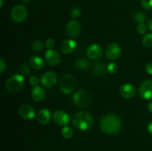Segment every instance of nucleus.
Masks as SVG:
<instances>
[{"mask_svg":"<svg viewBox=\"0 0 152 151\" xmlns=\"http://www.w3.org/2000/svg\"><path fill=\"white\" fill-rule=\"evenodd\" d=\"M46 62L50 65V66H56L59 65L61 62V56L57 51L54 50H48L46 51L45 55Z\"/></svg>","mask_w":152,"mask_h":151,"instance_id":"nucleus-12","label":"nucleus"},{"mask_svg":"<svg viewBox=\"0 0 152 151\" xmlns=\"http://www.w3.org/2000/svg\"><path fill=\"white\" fill-rule=\"evenodd\" d=\"M87 55L91 59H98L102 56V48L97 44H91L87 49Z\"/></svg>","mask_w":152,"mask_h":151,"instance_id":"nucleus-13","label":"nucleus"},{"mask_svg":"<svg viewBox=\"0 0 152 151\" xmlns=\"http://www.w3.org/2000/svg\"><path fill=\"white\" fill-rule=\"evenodd\" d=\"M54 45H55V41L53 38H49L46 40L45 46L47 47V48L48 49V50H52L53 47H54Z\"/></svg>","mask_w":152,"mask_h":151,"instance_id":"nucleus-31","label":"nucleus"},{"mask_svg":"<svg viewBox=\"0 0 152 151\" xmlns=\"http://www.w3.org/2000/svg\"><path fill=\"white\" fill-rule=\"evenodd\" d=\"M147 130H148V133L152 136V121L148 124V127H147Z\"/></svg>","mask_w":152,"mask_h":151,"instance_id":"nucleus-34","label":"nucleus"},{"mask_svg":"<svg viewBox=\"0 0 152 151\" xmlns=\"http://www.w3.org/2000/svg\"><path fill=\"white\" fill-rule=\"evenodd\" d=\"M31 97L35 102H39L44 100L45 97V92L42 87H34L33 90H31Z\"/></svg>","mask_w":152,"mask_h":151,"instance_id":"nucleus-18","label":"nucleus"},{"mask_svg":"<svg viewBox=\"0 0 152 151\" xmlns=\"http://www.w3.org/2000/svg\"><path fill=\"white\" fill-rule=\"evenodd\" d=\"M141 4L145 9H152V0H141Z\"/></svg>","mask_w":152,"mask_h":151,"instance_id":"nucleus-29","label":"nucleus"},{"mask_svg":"<svg viewBox=\"0 0 152 151\" xmlns=\"http://www.w3.org/2000/svg\"><path fill=\"white\" fill-rule=\"evenodd\" d=\"M121 54V48L117 43H111L105 49V55L111 60H116Z\"/></svg>","mask_w":152,"mask_h":151,"instance_id":"nucleus-9","label":"nucleus"},{"mask_svg":"<svg viewBox=\"0 0 152 151\" xmlns=\"http://www.w3.org/2000/svg\"><path fill=\"white\" fill-rule=\"evenodd\" d=\"M117 70H118V66L116 63H114V62H111V63H109L107 66V70L109 73L114 74L115 73L117 72Z\"/></svg>","mask_w":152,"mask_h":151,"instance_id":"nucleus-26","label":"nucleus"},{"mask_svg":"<svg viewBox=\"0 0 152 151\" xmlns=\"http://www.w3.org/2000/svg\"><path fill=\"white\" fill-rule=\"evenodd\" d=\"M148 28H149V30H151L152 31V19H150V20L148 21Z\"/></svg>","mask_w":152,"mask_h":151,"instance_id":"nucleus-35","label":"nucleus"},{"mask_svg":"<svg viewBox=\"0 0 152 151\" xmlns=\"http://www.w3.org/2000/svg\"><path fill=\"white\" fill-rule=\"evenodd\" d=\"M82 27L78 22L71 20L65 27V33L70 37H77L81 33Z\"/></svg>","mask_w":152,"mask_h":151,"instance_id":"nucleus-7","label":"nucleus"},{"mask_svg":"<svg viewBox=\"0 0 152 151\" xmlns=\"http://www.w3.org/2000/svg\"><path fill=\"white\" fill-rule=\"evenodd\" d=\"M99 127L101 130L107 134H117L121 130V120L114 114H107L101 118Z\"/></svg>","mask_w":152,"mask_h":151,"instance_id":"nucleus-1","label":"nucleus"},{"mask_svg":"<svg viewBox=\"0 0 152 151\" xmlns=\"http://www.w3.org/2000/svg\"><path fill=\"white\" fill-rule=\"evenodd\" d=\"M91 96L88 90L81 89L73 96L74 103L80 107H87L91 103Z\"/></svg>","mask_w":152,"mask_h":151,"instance_id":"nucleus-4","label":"nucleus"},{"mask_svg":"<svg viewBox=\"0 0 152 151\" xmlns=\"http://www.w3.org/2000/svg\"><path fill=\"white\" fill-rule=\"evenodd\" d=\"M120 93L125 99H132L136 95V88L132 84H125L120 87Z\"/></svg>","mask_w":152,"mask_h":151,"instance_id":"nucleus-14","label":"nucleus"},{"mask_svg":"<svg viewBox=\"0 0 152 151\" xmlns=\"http://www.w3.org/2000/svg\"><path fill=\"white\" fill-rule=\"evenodd\" d=\"M53 120L58 125L66 126L69 123L70 118L68 114L65 111L62 110H58L53 113Z\"/></svg>","mask_w":152,"mask_h":151,"instance_id":"nucleus-8","label":"nucleus"},{"mask_svg":"<svg viewBox=\"0 0 152 151\" xmlns=\"http://www.w3.org/2000/svg\"><path fill=\"white\" fill-rule=\"evenodd\" d=\"M77 43L72 39H66L61 44V50L63 53L69 54L71 53L76 48Z\"/></svg>","mask_w":152,"mask_h":151,"instance_id":"nucleus-17","label":"nucleus"},{"mask_svg":"<svg viewBox=\"0 0 152 151\" xmlns=\"http://www.w3.org/2000/svg\"><path fill=\"white\" fill-rule=\"evenodd\" d=\"M51 118V114L49 110L46 108H42L39 110L37 113V120L42 124H47L50 121Z\"/></svg>","mask_w":152,"mask_h":151,"instance_id":"nucleus-16","label":"nucleus"},{"mask_svg":"<svg viewBox=\"0 0 152 151\" xmlns=\"http://www.w3.org/2000/svg\"><path fill=\"white\" fill-rule=\"evenodd\" d=\"M137 30L139 33L140 34H144L145 33L147 30V27L146 25L144 23H140L137 25Z\"/></svg>","mask_w":152,"mask_h":151,"instance_id":"nucleus-30","label":"nucleus"},{"mask_svg":"<svg viewBox=\"0 0 152 151\" xmlns=\"http://www.w3.org/2000/svg\"><path fill=\"white\" fill-rule=\"evenodd\" d=\"M88 62L85 59H79L74 63V67L80 70H86L88 68Z\"/></svg>","mask_w":152,"mask_h":151,"instance_id":"nucleus-21","label":"nucleus"},{"mask_svg":"<svg viewBox=\"0 0 152 151\" xmlns=\"http://www.w3.org/2000/svg\"><path fill=\"white\" fill-rule=\"evenodd\" d=\"M40 81L42 84L43 86L46 87H51L57 81V76L55 73L52 72V71H48L46 72L42 76Z\"/></svg>","mask_w":152,"mask_h":151,"instance_id":"nucleus-10","label":"nucleus"},{"mask_svg":"<svg viewBox=\"0 0 152 151\" xmlns=\"http://www.w3.org/2000/svg\"><path fill=\"white\" fill-rule=\"evenodd\" d=\"M76 87V79L71 74H65L61 78L59 81V87L62 93L70 94Z\"/></svg>","mask_w":152,"mask_h":151,"instance_id":"nucleus-5","label":"nucleus"},{"mask_svg":"<svg viewBox=\"0 0 152 151\" xmlns=\"http://www.w3.org/2000/svg\"><path fill=\"white\" fill-rule=\"evenodd\" d=\"M140 95L145 99L152 98V80H146L140 84L139 87Z\"/></svg>","mask_w":152,"mask_h":151,"instance_id":"nucleus-11","label":"nucleus"},{"mask_svg":"<svg viewBox=\"0 0 152 151\" xmlns=\"http://www.w3.org/2000/svg\"><path fill=\"white\" fill-rule=\"evenodd\" d=\"M148 110H149V112L151 113H152V102H149V103H148Z\"/></svg>","mask_w":152,"mask_h":151,"instance_id":"nucleus-36","label":"nucleus"},{"mask_svg":"<svg viewBox=\"0 0 152 151\" xmlns=\"http://www.w3.org/2000/svg\"><path fill=\"white\" fill-rule=\"evenodd\" d=\"M142 44L147 48H152V33L145 34L142 38Z\"/></svg>","mask_w":152,"mask_h":151,"instance_id":"nucleus-23","label":"nucleus"},{"mask_svg":"<svg viewBox=\"0 0 152 151\" xmlns=\"http://www.w3.org/2000/svg\"><path fill=\"white\" fill-rule=\"evenodd\" d=\"M19 113L22 118L27 120L33 119V118H34V117L36 115L35 110L29 105H22L19 110Z\"/></svg>","mask_w":152,"mask_h":151,"instance_id":"nucleus-15","label":"nucleus"},{"mask_svg":"<svg viewBox=\"0 0 152 151\" xmlns=\"http://www.w3.org/2000/svg\"><path fill=\"white\" fill-rule=\"evenodd\" d=\"M28 10L26 7L22 4H16L11 10V18L16 23H21L27 17Z\"/></svg>","mask_w":152,"mask_h":151,"instance_id":"nucleus-6","label":"nucleus"},{"mask_svg":"<svg viewBox=\"0 0 152 151\" xmlns=\"http://www.w3.org/2000/svg\"><path fill=\"white\" fill-rule=\"evenodd\" d=\"M25 84V78L20 74H15L8 78L6 83V89L10 93H16L20 91Z\"/></svg>","mask_w":152,"mask_h":151,"instance_id":"nucleus-3","label":"nucleus"},{"mask_svg":"<svg viewBox=\"0 0 152 151\" xmlns=\"http://www.w3.org/2000/svg\"><path fill=\"white\" fill-rule=\"evenodd\" d=\"M31 48L36 52H42L45 48V45L42 43V41H39V40H36V41H33L31 44Z\"/></svg>","mask_w":152,"mask_h":151,"instance_id":"nucleus-22","label":"nucleus"},{"mask_svg":"<svg viewBox=\"0 0 152 151\" xmlns=\"http://www.w3.org/2000/svg\"><path fill=\"white\" fill-rule=\"evenodd\" d=\"M94 121V119L93 115L86 111H80L77 113L72 118L74 125L79 130L83 131L89 130L93 126Z\"/></svg>","mask_w":152,"mask_h":151,"instance_id":"nucleus-2","label":"nucleus"},{"mask_svg":"<svg viewBox=\"0 0 152 151\" xmlns=\"http://www.w3.org/2000/svg\"><path fill=\"white\" fill-rule=\"evenodd\" d=\"M134 20L136 21V22H137L138 23H143L145 21V19H146V16H145V15L143 13H142V12H136V13H134Z\"/></svg>","mask_w":152,"mask_h":151,"instance_id":"nucleus-25","label":"nucleus"},{"mask_svg":"<svg viewBox=\"0 0 152 151\" xmlns=\"http://www.w3.org/2000/svg\"><path fill=\"white\" fill-rule=\"evenodd\" d=\"M22 2L26 3V4H27V3L29 2V0H22Z\"/></svg>","mask_w":152,"mask_h":151,"instance_id":"nucleus-37","label":"nucleus"},{"mask_svg":"<svg viewBox=\"0 0 152 151\" xmlns=\"http://www.w3.org/2000/svg\"><path fill=\"white\" fill-rule=\"evenodd\" d=\"M30 65L34 69L39 70L44 67V61L40 56H34L30 59Z\"/></svg>","mask_w":152,"mask_h":151,"instance_id":"nucleus-20","label":"nucleus"},{"mask_svg":"<svg viewBox=\"0 0 152 151\" xmlns=\"http://www.w3.org/2000/svg\"><path fill=\"white\" fill-rule=\"evenodd\" d=\"M81 15V11L78 7H74L71 10V16L73 18H78Z\"/></svg>","mask_w":152,"mask_h":151,"instance_id":"nucleus-28","label":"nucleus"},{"mask_svg":"<svg viewBox=\"0 0 152 151\" xmlns=\"http://www.w3.org/2000/svg\"><path fill=\"white\" fill-rule=\"evenodd\" d=\"M3 5V0H0V7H2Z\"/></svg>","mask_w":152,"mask_h":151,"instance_id":"nucleus-38","label":"nucleus"},{"mask_svg":"<svg viewBox=\"0 0 152 151\" xmlns=\"http://www.w3.org/2000/svg\"><path fill=\"white\" fill-rule=\"evenodd\" d=\"M145 71L147 72V73L152 75V62L147 64L145 66Z\"/></svg>","mask_w":152,"mask_h":151,"instance_id":"nucleus-32","label":"nucleus"},{"mask_svg":"<svg viewBox=\"0 0 152 151\" xmlns=\"http://www.w3.org/2000/svg\"><path fill=\"white\" fill-rule=\"evenodd\" d=\"M0 72L3 73L4 70V68H5V62L3 60L2 58H0Z\"/></svg>","mask_w":152,"mask_h":151,"instance_id":"nucleus-33","label":"nucleus"},{"mask_svg":"<svg viewBox=\"0 0 152 151\" xmlns=\"http://www.w3.org/2000/svg\"><path fill=\"white\" fill-rule=\"evenodd\" d=\"M107 71V67H105V65L101 62L96 63L94 68V73L96 78H104L106 76Z\"/></svg>","mask_w":152,"mask_h":151,"instance_id":"nucleus-19","label":"nucleus"},{"mask_svg":"<svg viewBox=\"0 0 152 151\" xmlns=\"http://www.w3.org/2000/svg\"><path fill=\"white\" fill-rule=\"evenodd\" d=\"M61 133H62V137L65 138V139H70V138L72 137L73 130H72V129H71L70 127H68V126H65V127L62 128Z\"/></svg>","mask_w":152,"mask_h":151,"instance_id":"nucleus-24","label":"nucleus"},{"mask_svg":"<svg viewBox=\"0 0 152 151\" xmlns=\"http://www.w3.org/2000/svg\"><path fill=\"white\" fill-rule=\"evenodd\" d=\"M29 83L33 86V87H37L39 83V78L36 76H32L30 77L29 78Z\"/></svg>","mask_w":152,"mask_h":151,"instance_id":"nucleus-27","label":"nucleus"}]
</instances>
